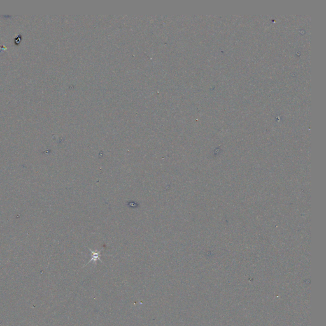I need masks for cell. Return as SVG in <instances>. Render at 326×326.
Instances as JSON below:
<instances>
[{"instance_id": "obj_1", "label": "cell", "mask_w": 326, "mask_h": 326, "mask_svg": "<svg viewBox=\"0 0 326 326\" xmlns=\"http://www.w3.org/2000/svg\"><path fill=\"white\" fill-rule=\"evenodd\" d=\"M89 250L92 253V259L89 261V263H91V261H94V262H96V261L97 260H100V256H101V250H94V251H92L91 249H90L89 248Z\"/></svg>"}]
</instances>
